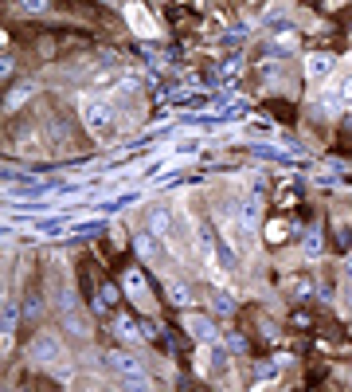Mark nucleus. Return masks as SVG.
<instances>
[{
    "label": "nucleus",
    "mask_w": 352,
    "mask_h": 392,
    "mask_svg": "<svg viewBox=\"0 0 352 392\" xmlns=\"http://www.w3.org/2000/svg\"><path fill=\"white\" fill-rule=\"evenodd\" d=\"M126 20H129V24H133V31H137V36H153V20H149L145 16V8H141V4H126Z\"/></svg>",
    "instance_id": "obj_4"
},
{
    "label": "nucleus",
    "mask_w": 352,
    "mask_h": 392,
    "mask_svg": "<svg viewBox=\"0 0 352 392\" xmlns=\"http://www.w3.org/2000/svg\"><path fill=\"white\" fill-rule=\"evenodd\" d=\"M341 274H344V283H352V251H349V259L341 263Z\"/></svg>",
    "instance_id": "obj_14"
},
{
    "label": "nucleus",
    "mask_w": 352,
    "mask_h": 392,
    "mask_svg": "<svg viewBox=\"0 0 352 392\" xmlns=\"http://www.w3.org/2000/svg\"><path fill=\"white\" fill-rule=\"evenodd\" d=\"M137 247H141V255H156V239H149V235H141Z\"/></svg>",
    "instance_id": "obj_11"
},
{
    "label": "nucleus",
    "mask_w": 352,
    "mask_h": 392,
    "mask_svg": "<svg viewBox=\"0 0 352 392\" xmlns=\"http://www.w3.org/2000/svg\"><path fill=\"white\" fill-rule=\"evenodd\" d=\"M114 330H117V333H126L129 342H133V337H137V330H133V326L126 322V318H117V322H114Z\"/></svg>",
    "instance_id": "obj_10"
},
{
    "label": "nucleus",
    "mask_w": 352,
    "mask_h": 392,
    "mask_svg": "<svg viewBox=\"0 0 352 392\" xmlns=\"http://www.w3.org/2000/svg\"><path fill=\"white\" fill-rule=\"evenodd\" d=\"M266 235H270V239H286V224H282V220L270 224V227H266Z\"/></svg>",
    "instance_id": "obj_12"
},
{
    "label": "nucleus",
    "mask_w": 352,
    "mask_h": 392,
    "mask_svg": "<svg viewBox=\"0 0 352 392\" xmlns=\"http://www.w3.org/2000/svg\"><path fill=\"white\" fill-rule=\"evenodd\" d=\"M332 63H337L332 55L317 51V55H309V59H305V75H309V78H325V75L332 71Z\"/></svg>",
    "instance_id": "obj_5"
},
{
    "label": "nucleus",
    "mask_w": 352,
    "mask_h": 392,
    "mask_svg": "<svg viewBox=\"0 0 352 392\" xmlns=\"http://www.w3.org/2000/svg\"><path fill=\"white\" fill-rule=\"evenodd\" d=\"M337 98H344V102H352V75H344L341 83H337Z\"/></svg>",
    "instance_id": "obj_9"
},
{
    "label": "nucleus",
    "mask_w": 352,
    "mask_h": 392,
    "mask_svg": "<svg viewBox=\"0 0 352 392\" xmlns=\"http://www.w3.org/2000/svg\"><path fill=\"white\" fill-rule=\"evenodd\" d=\"M168 298H173L176 306H188V286H180V283H168Z\"/></svg>",
    "instance_id": "obj_8"
},
{
    "label": "nucleus",
    "mask_w": 352,
    "mask_h": 392,
    "mask_svg": "<svg viewBox=\"0 0 352 392\" xmlns=\"http://www.w3.org/2000/svg\"><path fill=\"white\" fill-rule=\"evenodd\" d=\"M149 232H153V235H168V212H165V208H153V212H149Z\"/></svg>",
    "instance_id": "obj_6"
},
{
    "label": "nucleus",
    "mask_w": 352,
    "mask_h": 392,
    "mask_svg": "<svg viewBox=\"0 0 352 392\" xmlns=\"http://www.w3.org/2000/svg\"><path fill=\"white\" fill-rule=\"evenodd\" d=\"M63 357H67V353H63L59 337H51V333H39L36 345H31V361L36 365H59Z\"/></svg>",
    "instance_id": "obj_2"
},
{
    "label": "nucleus",
    "mask_w": 352,
    "mask_h": 392,
    "mask_svg": "<svg viewBox=\"0 0 352 392\" xmlns=\"http://www.w3.org/2000/svg\"><path fill=\"white\" fill-rule=\"evenodd\" d=\"M106 361H110V369L122 372V377H129V381H141V377H145V365L137 361L133 353H126V349H110Z\"/></svg>",
    "instance_id": "obj_3"
},
{
    "label": "nucleus",
    "mask_w": 352,
    "mask_h": 392,
    "mask_svg": "<svg viewBox=\"0 0 352 392\" xmlns=\"http://www.w3.org/2000/svg\"><path fill=\"white\" fill-rule=\"evenodd\" d=\"M188 326H192L196 337H212V342H215V326L212 322H204V318H196V314H192V318H188Z\"/></svg>",
    "instance_id": "obj_7"
},
{
    "label": "nucleus",
    "mask_w": 352,
    "mask_h": 392,
    "mask_svg": "<svg viewBox=\"0 0 352 392\" xmlns=\"http://www.w3.org/2000/svg\"><path fill=\"white\" fill-rule=\"evenodd\" d=\"M78 114H82V122H87V130H94V134H110L114 130V106H110L106 98H82L78 102Z\"/></svg>",
    "instance_id": "obj_1"
},
{
    "label": "nucleus",
    "mask_w": 352,
    "mask_h": 392,
    "mask_svg": "<svg viewBox=\"0 0 352 392\" xmlns=\"http://www.w3.org/2000/svg\"><path fill=\"white\" fill-rule=\"evenodd\" d=\"M28 12H47V0H20Z\"/></svg>",
    "instance_id": "obj_13"
}]
</instances>
